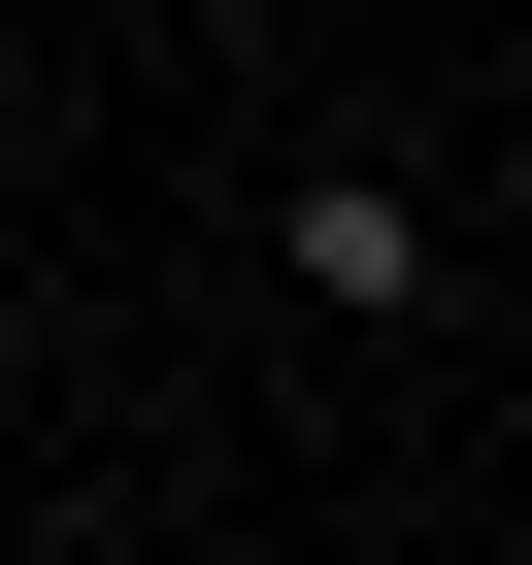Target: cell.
I'll list each match as a JSON object with an SVG mask.
<instances>
[{"instance_id": "cell-2", "label": "cell", "mask_w": 532, "mask_h": 565, "mask_svg": "<svg viewBox=\"0 0 532 565\" xmlns=\"http://www.w3.org/2000/svg\"><path fill=\"white\" fill-rule=\"evenodd\" d=\"M200 34H233V67H266V34H300V0H200Z\"/></svg>"}, {"instance_id": "cell-1", "label": "cell", "mask_w": 532, "mask_h": 565, "mask_svg": "<svg viewBox=\"0 0 532 565\" xmlns=\"http://www.w3.org/2000/svg\"><path fill=\"white\" fill-rule=\"evenodd\" d=\"M266 300H300V333H433L466 300V200L400 134H300V167H266Z\"/></svg>"}]
</instances>
